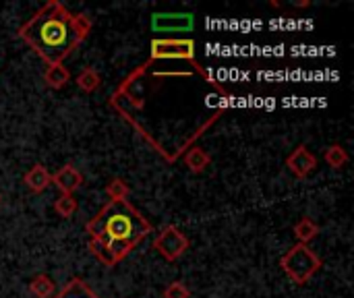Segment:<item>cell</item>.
I'll use <instances>...</instances> for the list:
<instances>
[{"instance_id":"6da1fadb","label":"cell","mask_w":354,"mask_h":298,"mask_svg":"<svg viewBox=\"0 0 354 298\" xmlns=\"http://www.w3.org/2000/svg\"><path fill=\"white\" fill-rule=\"evenodd\" d=\"M91 21L81 12H71L62 2H46L27 23L19 27V37L48 64H62L89 35Z\"/></svg>"},{"instance_id":"7a4b0ae2","label":"cell","mask_w":354,"mask_h":298,"mask_svg":"<svg viewBox=\"0 0 354 298\" xmlns=\"http://www.w3.org/2000/svg\"><path fill=\"white\" fill-rule=\"evenodd\" d=\"M89 234V253L100 263L114 268L151 232L145 216L127 201H108L93 220L85 224Z\"/></svg>"},{"instance_id":"3957f363","label":"cell","mask_w":354,"mask_h":298,"mask_svg":"<svg viewBox=\"0 0 354 298\" xmlns=\"http://www.w3.org/2000/svg\"><path fill=\"white\" fill-rule=\"evenodd\" d=\"M322 257L313 249H309V245H295L280 259L282 272L299 286L311 282V278L322 270Z\"/></svg>"},{"instance_id":"277c9868","label":"cell","mask_w":354,"mask_h":298,"mask_svg":"<svg viewBox=\"0 0 354 298\" xmlns=\"http://www.w3.org/2000/svg\"><path fill=\"white\" fill-rule=\"evenodd\" d=\"M151 62L156 60H185L195 64V41L193 39H170L160 37L151 41Z\"/></svg>"},{"instance_id":"5b68a950","label":"cell","mask_w":354,"mask_h":298,"mask_svg":"<svg viewBox=\"0 0 354 298\" xmlns=\"http://www.w3.org/2000/svg\"><path fill=\"white\" fill-rule=\"evenodd\" d=\"M189 239L176 228V226H166L160 234H158V239L153 241V249L166 259V261H176V259H180L185 253H187V249H189Z\"/></svg>"},{"instance_id":"8992f818","label":"cell","mask_w":354,"mask_h":298,"mask_svg":"<svg viewBox=\"0 0 354 298\" xmlns=\"http://www.w3.org/2000/svg\"><path fill=\"white\" fill-rule=\"evenodd\" d=\"M286 166H288V170H290L297 178H305V176H309V174L317 168V158L311 153L309 147L299 145V147L286 158Z\"/></svg>"},{"instance_id":"52a82bcc","label":"cell","mask_w":354,"mask_h":298,"mask_svg":"<svg viewBox=\"0 0 354 298\" xmlns=\"http://www.w3.org/2000/svg\"><path fill=\"white\" fill-rule=\"evenodd\" d=\"M151 27L162 33L170 31H189L193 29V15H153Z\"/></svg>"},{"instance_id":"ba28073f","label":"cell","mask_w":354,"mask_h":298,"mask_svg":"<svg viewBox=\"0 0 354 298\" xmlns=\"http://www.w3.org/2000/svg\"><path fill=\"white\" fill-rule=\"evenodd\" d=\"M52 185H56L62 195H75V191L83 185V174L75 166L66 164L52 174Z\"/></svg>"},{"instance_id":"9c48e42d","label":"cell","mask_w":354,"mask_h":298,"mask_svg":"<svg viewBox=\"0 0 354 298\" xmlns=\"http://www.w3.org/2000/svg\"><path fill=\"white\" fill-rule=\"evenodd\" d=\"M23 183H25L33 193H44V191L52 185V174L48 172L46 166L35 164V166H31V168L25 172Z\"/></svg>"},{"instance_id":"30bf717a","label":"cell","mask_w":354,"mask_h":298,"mask_svg":"<svg viewBox=\"0 0 354 298\" xmlns=\"http://www.w3.org/2000/svg\"><path fill=\"white\" fill-rule=\"evenodd\" d=\"M71 81V73L64 64H48L44 71V83L50 89H62Z\"/></svg>"},{"instance_id":"8fae6325","label":"cell","mask_w":354,"mask_h":298,"mask_svg":"<svg viewBox=\"0 0 354 298\" xmlns=\"http://www.w3.org/2000/svg\"><path fill=\"white\" fill-rule=\"evenodd\" d=\"M52 298H100L81 278H73L66 282V286Z\"/></svg>"},{"instance_id":"7c38bea8","label":"cell","mask_w":354,"mask_h":298,"mask_svg":"<svg viewBox=\"0 0 354 298\" xmlns=\"http://www.w3.org/2000/svg\"><path fill=\"white\" fill-rule=\"evenodd\" d=\"M185 164H187V168H189L191 172L201 174V172H205V168L212 164V158H209V153H207L205 149H201V147H191V149L185 153Z\"/></svg>"},{"instance_id":"4fadbf2b","label":"cell","mask_w":354,"mask_h":298,"mask_svg":"<svg viewBox=\"0 0 354 298\" xmlns=\"http://www.w3.org/2000/svg\"><path fill=\"white\" fill-rule=\"evenodd\" d=\"M292 232H295V236H297V241H299V245H309L313 239H317V234H319V226H317V222L315 220H311V218H301L297 224H295V228H292Z\"/></svg>"},{"instance_id":"5bb4252c","label":"cell","mask_w":354,"mask_h":298,"mask_svg":"<svg viewBox=\"0 0 354 298\" xmlns=\"http://www.w3.org/2000/svg\"><path fill=\"white\" fill-rule=\"evenodd\" d=\"M54 290H56V286H54L52 278L46 274H39L29 282V292L35 298H52Z\"/></svg>"},{"instance_id":"9a60e30c","label":"cell","mask_w":354,"mask_h":298,"mask_svg":"<svg viewBox=\"0 0 354 298\" xmlns=\"http://www.w3.org/2000/svg\"><path fill=\"white\" fill-rule=\"evenodd\" d=\"M75 83H77L79 89H83L85 93H93V91L102 85V77H100V73H97L95 68L87 66V68H83V71L77 75Z\"/></svg>"},{"instance_id":"2e32d148","label":"cell","mask_w":354,"mask_h":298,"mask_svg":"<svg viewBox=\"0 0 354 298\" xmlns=\"http://www.w3.org/2000/svg\"><path fill=\"white\" fill-rule=\"evenodd\" d=\"M324 158H326L328 166H330V168H334V170L344 168V166L348 164V160H351L348 151H346L342 145H338V143L330 145V147L326 149V156H324Z\"/></svg>"},{"instance_id":"e0dca14e","label":"cell","mask_w":354,"mask_h":298,"mask_svg":"<svg viewBox=\"0 0 354 298\" xmlns=\"http://www.w3.org/2000/svg\"><path fill=\"white\" fill-rule=\"evenodd\" d=\"M106 195L110 201H127L129 195H131V187L127 180L122 178H112L106 187Z\"/></svg>"},{"instance_id":"ac0fdd59","label":"cell","mask_w":354,"mask_h":298,"mask_svg":"<svg viewBox=\"0 0 354 298\" xmlns=\"http://www.w3.org/2000/svg\"><path fill=\"white\" fill-rule=\"evenodd\" d=\"M77 209H79V203H77L75 195H60L54 203V212L60 218H71Z\"/></svg>"},{"instance_id":"d6986e66","label":"cell","mask_w":354,"mask_h":298,"mask_svg":"<svg viewBox=\"0 0 354 298\" xmlns=\"http://www.w3.org/2000/svg\"><path fill=\"white\" fill-rule=\"evenodd\" d=\"M164 298H191V290L183 282H172L170 286H166Z\"/></svg>"},{"instance_id":"ffe728a7","label":"cell","mask_w":354,"mask_h":298,"mask_svg":"<svg viewBox=\"0 0 354 298\" xmlns=\"http://www.w3.org/2000/svg\"><path fill=\"white\" fill-rule=\"evenodd\" d=\"M0 201H2V197H0Z\"/></svg>"}]
</instances>
